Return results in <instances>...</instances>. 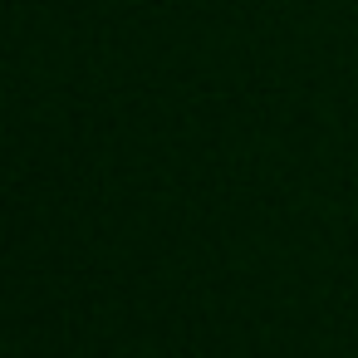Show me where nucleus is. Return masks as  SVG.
Here are the masks:
<instances>
[]
</instances>
